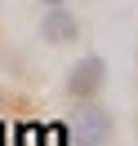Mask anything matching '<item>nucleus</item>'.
Returning <instances> with one entry per match:
<instances>
[{
    "label": "nucleus",
    "instance_id": "nucleus-1",
    "mask_svg": "<svg viewBox=\"0 0 138 146\" xmlns=\"http://www.w3.org/2000/svg\"><path fill=\"white\" fill-rule=\"evenodd\" d=\"M111 133H116V119H111L107 106H98V98L76 106V115H71V146H107Z\"/></svg>",
    "mask_w": 138,
    "mask_h": 146
},
{
    "label": "nucleus",
    "instance_id": "nucleus-2",
    "mask_svg": "<svg viewBox=\"0 0 138 146\" xmlns=\"http://www.w3.org/2000/svg\"><path fill=\"white\" fill-rule=\"evenodd\" d=\"M102 84H107V62H102L98 53H85L80 62L67 71V98L71 102H94L102 93Z\"/></svg>",
    "mask_w": 138,
    "mask_h": 146
},
{
    "label": "nucleus",
    "instance_id": "nucleus-3",
    "mask_svg": "<svg viewBox=\"0 0 138 146\" xmlns=\"http://www.w3.org/2000/svg\"><path fill=\"white\" fill-rule=\"evenodd\" d=\"M76 36H80V18H76L67 5H49L45 22H40V40H45V44H71Z\"/></svg>",
    "mask_w": 138,
    "mask_h": 146
},
{
    "label": "nucleus",
    "instance_id": "nucleus-4",
    "mask_svg": "<svg viewBox=\"0 0 138 146\" xmlns=\"http://www.w3.org/2000/svg\"><path fill=\"white\" fill-rule=\"evenodd\" d=\"M40 5H45V9H49V5H67V0H40Z\"/></svg>",
    "mask_w": 138,
    "mask_h": 146
}]
</instances>
